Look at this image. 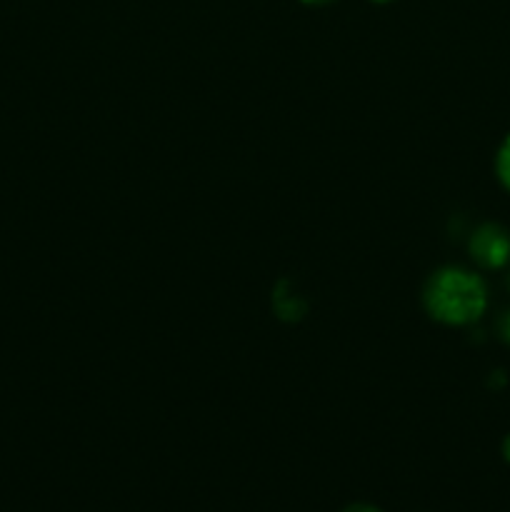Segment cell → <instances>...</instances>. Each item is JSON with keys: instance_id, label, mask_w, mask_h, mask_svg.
I'll return each mask as SVG.
<instances>
[{"instance_id": "obj_1", "label": "cell", "mask_w": 510, "mask_h": 512, "mask_svg": "<svg viewBox=\"0 0 510 512\" xmlns=\"http://www.w3.org/2000/svg\"><path fill=\"white\" fill-rule=\"evenodd\" d=\"M425 303L433 318L450 325L473 323L485 310V285L468 270H443L430 280Z\"/></svg>"}, {"instance_id": "obj_2", "label": "cell", "mask_w": 510, "mask_h": 512, "mask_svg": "<svg viewBox=\"0 0 510 512\" xmlns=\"http://www.w3.org/2000/svg\"><path fill=\"white\" fill-rule=\"evenodd\" d=\"M470 253L485 268H500L510 260V235L498 225H485L470 240Z\"/></svg>"}, {"instance_id": "obj_3", "label": "cell", "mask_w": 510, "mask_h": 512, "mask_svg": "<svg viewBox=\"0 0 510 512\" xmlns=\"http://www.w3.org/2000/svg\"><path fill=\"white\" fill-rule=\"evenodd\" d=\"M498 175L500 180H503L505 188L510 190V138L505 140L503 148H500L498 153Z\"/></svg>"}, {"instance_id": "obj_4", "label": "cell", "mask_w": 510, "mask_h": 512, "mask_svg": "<svg viewBox=\"0 0 510 512\" xmlns=\"http://www.w3.org/2000/svg\"><path fill=\"white\" fill-rule=\"evenodd\" d=\"M498 328H500V335H503L505 343H510V313H505L503 318H500Z\"/></svg>"}, {"instance_id": "obj_5", "label": "cell", "mask_w": 510, "mask_h": 512, "mask_svg": "<svg viewBox=\"0 0 510 512\" xmlns=\"http://www.w3.org/2000/svg\"><path fill=\"white\" fill-rule=\"evenodd\" d=\"M343 512H380V510L373 508V505H350V508H345Z\"/></svg>"}, {"instance_id": "obj_6", "label": "cell", "mask_w": 510, "mask_h": 512, "mask_svg": "<svg viewBox=\"0 0 510 512\" xmlns=\"http://www.w3.org/2000/svg\"><path fill=\"white\" fill-rule=\"evenodd\" d=\"M503 453H505V458L510 460V435H508V440H505V445H503Z\"/></svg>"}, {"instance_id": "obj_7", "label": "cell", "mask_w": 510, "mask_h": 512, "mask_svg": "<svg viewBox=\"0 0 510 512\" xmlns=\"http://www.w3.org/2000/svg\"><path fill=\"white\" fill-rule=\"evenodd\" d=\"M310 3H323V0H310Z\"/></svg>"}]
</instances>
